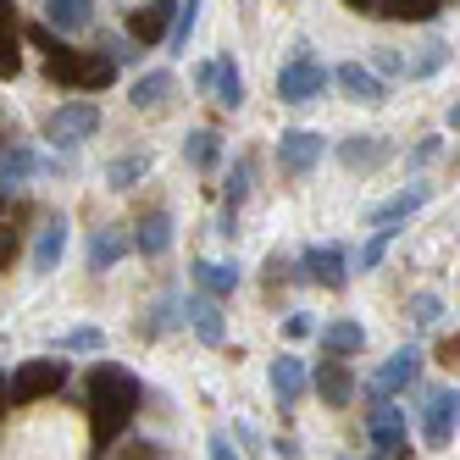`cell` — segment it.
Returning <instances> with one entry per match:
<instances>
[{
	"mask_svg": "<svg viewBox=\"0 0 460 460\" xmlns=\"http://www.w3.org/2000/svg\"><path fill=\"white\" fill-rule=\"evenodd\" d=\"M139 400H145L139 377L128 372V367H117V360H101V367L89 372V427H94V449H111V438L122 433L128 421H134Z\"/></svg>",
	"mask_w": 460,
	"mask_h": 460,
	"instance_id": "cell-1",
	"label": "cell"
},
{
	"mask_svg": "<svg viewBox=\"0 0 460 460\" xmlns=\"http://www.w3.org/2000/svg\"><path fill=\"white\" fill-rule=\"evenodd\" d=\"M327 84H339L333 73L322 67V61L300 45L294 50V61L278 73V101H288V106H305V101H316V94H327Z\"/></svg>",
	"mask_w": 460,
	"mask_h": 460,
	"instance_id": "cell-2",
	"label": "cell"
},
{
	"mask_svg": "<svg viewBox=\"0 0 460 460\" xmlns=\"http://www.w3.org/2000/svg\"><path fill=\"white\" fill-rule=\"evenodd\" d=\"M61 383H67V360H22V367L6 377V405H28V400H45V394H56Z\"/></svg>",
	"mask_w": 460,
	"mask_h": 460,
	"instance_id": "cell-3",
	"label": "cell"
},
{
	"mask_svg": "<svg viewBox=\"0 0 460 460\" xmlns=\"http://www.w3.org/2000/svg\"><path fill=\"white\" fill-rule=\"evenodd\" d=\"M416 416H421V438L433 449H444L460 433V388H421Z\"/></svg>",
	"mask_w": 460,
	"mask_h": 460,
	"instance_id": "cell-4",
	"label": "cell"
},
{
	"mask_svg": "<svg viewBox=\"0 0 460 460\" xmlns=\"http://www.w3.org/2000/svg\"><path fill=\"white\" fill-rule=\"evenodd\" d=\"M416 372H421V349L416 344H400L383 367L367 377V405H377V400H394L400 388H411L416 383Z\"/></svg>",
	"mask_w": 460,
	"mask_h": 460,
	"instance_id": "cell-5",
	"label": "cell"
},
{
	"mask_svg": "<svg viewBox=\"0 0 460 460\" xmlns=\"http://www.w3.org/2000/svg\"><path fill=\"white\" fill-rule=\"evenodd\" d=\"M45 134L61 145V150H73L84 139L101 134V106H89V101H67V106H56L50 122H45Z\"/></svg>",
	"mask_w": 460,
	"mask_h": 460,
	"instance_id": "cell-6",
	"label": "cell"
},
{
	"mask_svg": "<svg viewBox=\"0 0 460 460\" xmlns=\"http://www.w3.org/2000/svg\"><path fill=\"white\" fill-rule=\"evenodd\" d=\"M367 438H372V455H383V460H405V455H411L405 411H400V405H388V400H377L372 416H367Z\"/></svg>",
	"mask_w": 460,
	"mask_h": 460,
	"instance_id": "cell-7",
	"label": "cell"
},
{
	"mask_svg": "<svg viewBox=\"0 0 460 460\" xmlns=\"http://www.w3.org/2000/svg\"><path fill=\"white\" fill-rule=\"evenodd\" d=\"M316 161H322V134H311V128H288V134H278V172L283 178H305Z\"/></svg>",
	"mask_w": 460,
	"mask_h": 460,
	"instance_id": "cell-8",
	"label": "cell"
},
{
	"mask_svg": "<svg viewBox=\"0 0 460 460\" xmlns=\"http://www.w3.org/2000/svg\"><path fill=\"white\" fill-rule=\"evenodd\" d=\"M333 78H339V89H344V101H355V106H383V101H388L383 73L367 67V61H344Z\"/></svg>",
	"mask_w": 460,
	"mask_h": 460,
	"instance_id": "cell-9",
	"label": "cell"
},
{
	"mask_svg": "<svg viewBox=\"0 0 460 460\" xmlns=\"http://www.w3.org/2000/svg\"><path fill=\"white\" fill-rule=\"evenodd\" d=\"M172 22H178V0H150V6H139L134 17H128V40L161 45V40L172 34Z\"/></svg>",
	"mask_w": 460,
	"mask_h": 460,
	"instance_id": "cell-10",
	"label": "cell"
},
{
	"mask_svg": "<svg viewBox=\"0 0 460 460\" xmlns=\"http://www.w3.org/2000/svg\"><path fill=\"white\" fill-rule=\"evenodd\" d=\"M183 322L194 327V339H200V344H222L227 339V322H222V305H217V294H189V300H183Z\"/></svg>",
	"mask_w": 460,
	"mask_h": 460,
	"instance_id": "cell-11",
	"label": "cell"
},
{
	"mask_svg": "<svg viewBox=\"0 0 460 460\" xmlns=\"http://www.w3.org/2000/svg\"><path fill=\"white\" fill-rule=\"evenodd\" d=\"M300 278L305 283H322V288H344V250L339 244H311L305 255H300Z\"/></svg>",
	"mask_w": 460,
	"mask_h": 460,
	"instance_id": "cell-12",
	"label": "cell"
},
{
	"mask_svg": "<svg viewBox=\"0 0 460 460\" xmlns=\"http://www.w3.org/2000/svg\"><path fill=\"white\" fill-rule=\"evenodd\" d=\"M311 388L322 394V405H349L355 400V377L344 367V355H327L322 367H316V377H311Z\"/></svg>",
	"mask_w": 460,
	"mask_h": 460,
	"instance_id": "cell-13",
	"label": "cell"
},
{
	"mask_svg": "<svg viewBox=\"0 0 460 460\" xmlns=\"http://www.w3.org/2000/svg\"><path fill=\"white\" fill-rule=\"evenodd\" d=\"M427 200H433V189H427V183H411V189H400V194H394V200L372 206V211H367V222H372V227H394V222L416 217V211H421Z\"/></svg>",
	"mask_w": 460,
	"mask_h": 460,
	"instance_id": "cell-14",
	"label": "cell"
},
{
	"mask_svg": "<svg viewBox=\"0 0 460 460\" xmlns=\"http://www.w3.org/2000/svg\"><path fill=\"white\" fill-rule=\"evenodd\" d=\"M267 383H272V400L278 405H294V400H300V394H305V360L300 355H278L272 360V372H267Z\"/></svg>",
	"mask_w": 460,
	"mask_h": 460,
	"instance_id": "cell-15",
	"label": "cell"
},
{
	"mask_svg": "<svg viewBox=\"0 0 460 460\" xmlns=\"http://www.w3.org/2000/svg\"><path fill=\"white\" fill-rule=\"evenodd\" d=\"M128 250H139V244L128 239L122 227H94V239H89V272H111Z\"/></svg>",
	"mask_w": 460,
	"mask_h": 460,
	"instance_id": "cell-16",
	"label": "cell"
},
{
	"mask_svg": "<svg viewBox=\"0 0 460 460\" xmlns=\"http://www.w3.org/2000/svg\"><path fill=\"white\" fill-rule=\"evenodd\" d=\"M172 73L167 67H155V73H139L134 78V89H128V101H134V111H161V106H167L172 101Z\"/></svg>",
	"mask_w": 460,
	"mask_h": 460,
	"instance_id": "cell-17",
	"label": "cell"
},
{
	"mask_svg": "<svg viewBox=\"0 0 460 460\" xmlns=\"http://www.w3.org/2000/svg\"><path fill=\"white\" fill-rule=\"evenodd\" d=\"M84 67H89V50H73V45H61L56 56H45V73L56 89H78L84 94Z\"/></svg>",
	"mask_w": 460,
	"mask_h": 460,
	"instance_id": "cell-18",
	"label": "cell"
},
{
	"mask_svg": "<svg viewBox=\"0 0 460 460\" xmlns=\"http://www.w3.org/2000/svg\"><path fill=\"white\" fill-rule=\"evenodd\" d=\"M339 155H344V167H349V172H360V167L372 172V167H383L394 150H388V139H377V134H355V139L339 145Z\"/></svg>",
	"mask_w": 460,
	"mask_h": 460,
	"instance_id": "cell-19",
	"label": "cell"
},
{
	"mask_svg": "<svg viewBox=\"0 0 460 460\" xmlns=\"http://www.w3.org/2000/svg\"><path fill=\"white\" fill-rule=\"evenodd\" d=\"M40 167H45V161L28 150V145H12V139H6V161H0V183H6V200H12V194H17L28 178H34Z\"/></svg>",
	"mask_w": 460,
	"mask_h": 460,
	"instance_id": "cell-20",
	"label": "cell"
},
{
	"mask_svg": "<svg viewBox=\"0 0 460 460\" xmlns=\"http://www.w3.org/2000/svg\"><path fill=\"white\" fill-rule=\"evenodd\" d=\"M45 17L56 34H84L94 22V0H45Z\"/></svg>",
	"mask_w": 460,
	"mask_h": 460,
	"instance_id": "cell-21",
	"label": "cell"
},
{
	"mask_svg": "<svg viewBox=\"0 0 460 460\" xmlns=\"http://www.w3.org/2000/svg\"><path fill=\"white\" fill-rule=\"evenodd\" d=\"M61 250H67V217H50L34 239V272H56Z\"/></svg>",
	"mask_w": 460,
	"mask_h": 460,
	"instance_id": "cell-22",
	"label": "cell"
},
{
	"mask_svg": "<svg viewBox=\"0 0 460 460\" xmlns=\"http://www.w3.org/2000/svg\"><path fill=\"white\" fill-rule=\"evenodd\" d=\"M22 34H17V17H12V0H0V78H17L22 73Z\"/></svg>",
	"mask_w": 460,
	"mask_h": 460,
	"instance_id": "cell-23",
	"label": "cell"
},
{
	"mask_svg": "<svg viewBox=\"0 0 460 460\" xmlns=\"http://www.w3.org/2000/svg\"><path fill=\"white\" fill-rule=\"evenodd\" d=\"M134 244H139V255H167V250H172V217H167V211H150V217L139 222Z\"/></svg>",
	"mask_w": 460,
	"mask_h": 460,
	"instance_id": "cell-24",
	"label": "cell"
},
{
	"mask_svg": "<svg viewBox=\"0 0 460 460\" xmlns=\"http://www.w3.org/2000/svg\"><path fill=\"white\" fill-rule=\"evenodd\" d=\"M367 349V327L360 322H327L322 327V355H355Z\"/></svg>",
	"mask_w": 460,
	"mask_h": 460,
	"instance_id": "cell-25",
	"label": "cell"
},
{
	"mask_svg": "<svg viewBox=\"0 0 460 460\" xmlns=\"http://www.w3.org/2000/svg\"><path fill=\"white\" fill-rule=\"evenodd\" d=\"M183 161H189L194 172H211L217 161H222V139L211 134V128H194V134L183 139Z\"/></svg>",
	"mask_w": 460,
	"mask_h": 460,
	"instance_id": "cell-26",
	"label": "cell"
},
{
	"mask_svg": "<svg viewBox=\"0 0 460 460\" xmlns=\"http://www.w3.org/2000/svg\"><path fill=\"white\" fill-rule=\"evenodd\" d=\"M194 283L222 300V294H234V288H239V267H222V261H194Z\"/></svg>",
	"mask_w": 460,
	"mask_h": 460,
	"instance_id": "cell-27",
	"label": "cell"
},
{
	"mask_svg": "<svg viewBox=\"0 0 460 460\" xmlns=\"http://www.w3.org/2000/svg\"><path fill=\"white\" fill-rule=\"evenodd\" d=\"M217 106L222 111H239L244 106V73L234 61H217Z\"/></svg>",
	"mask_w": 460,
	"mask_h": 460,
	"instance_id": "cell-28",
	"label": "cell"
},
{
	"mask_svg": "<svg viewBox=\"0 0 460 460\" xmlns=\"http://www.w3.org/2000/svg\"><path fill=\"white\" fill-rule=\"evenodd\" d=\"M117 84V56L111 50H89V67H84V94H101Z\"/></svg>",
	"mask_w": 460,
	"mask_h": 460,
	"instance_id": "cell-29",
	"label": "cell"
},
{
	"mask_svg": "<svg viewBox=\"0 0 460 460\" xmlns=\"http://www.w3.org/2000/svg\"><path fill=\"white\" fill-rule=\"evenodd\" d=\"M444 12V0H388L383 6V17H394V22H433Z\"/></svg>",
	"mask_w": 460,
	"mask_h": 460,
	"instance_id": "cell-30",
	"label": "cell"
},
{
	"mask_svg": "<svg viewBox=\"0 0 460 460\" xmlns=\"http://www.w3.org/2000/svg\"><path fill=\"white\" fill-rule=\"evenodd\" d=\"M444 61H449V45H444V40H427V45H421V56H411V61H405V78H433Z\"/></svg>",
	"mask_w": 460,
	"mask_h": 460,
	"instance_id": "cell-31",
	"label": "cell"
},
{
	"mask_svg": "<svg viewBox=\"0 0 460 460\" xmlns=\"http://www.w3.org/2000/svg\"><path fill=\"white\" fill-rule=\"evenodd\" d=\"M145 172H150V155H122V161H111V167H106V183L111 189H134Z\"/></svg>",
	"mask_w": 460,
	"mask_h": 460,
	"instance_id": "cell-32",
	"label": "cell"
},
{
	"mask_svg": "<svg viewBox=\"0 0 460 460\" xmlns=\"http://www.w3.org/2000/svg\"><path fill=\"white\" fill-rule=\"evenodd\" d=\"M194 22H200V0H178V22H172V34H167V45H172V50H189Z\"/></svg>",
	"mask_w": 460,
	"mask_h": 460,
	"instance_id": "cell-33",
	"label": "cell"
},
{
	"mask_svg": "<svg viewBox=\"0 0 460 460\" xmlns=\"http://www.w3.org/2000/svg\"><path fill=\"white\" fill-rule=\"evenodd\" d=\"M394 234H400V227H377V234H372L367 244H360V272H372V267H383V255H388Z\"/></svg>",
	"mask_w": 460,
	"mask_h": 460,
	"instance_id": "cell-34",
	"label": "cell"
},
{
	"mask_svg": "<svg viewBox=\"0 0 460 460\" xmlns=\"http://www.w3.org/2000/svg\"><path fill=\"white\" fill-rule=\"evenodd\" d=\"M222 194H227V206L239 211V200H244V194H250V155H239V161H234V172H227Z\"/></svg>",
	"mask_w": 460,
	"mask_h": 460,
	"instance_id": "cell-35",
	"label": "cell"
},
{
	"mask_svg": "<svg viewBox=\"0 0 460 460\" xmlns=\"http://www.w3.org/2000/svg\"><path fill=\"white\" fill-rule=\"evenodd\" d=\"M172 322H178V316H172V300H155V305H150V316L139 322V333H145V339H161Z\"/></svg>",
	"mask_w": 460,
	"mask_h": 460,
	"instance_id": "cell-36",
	"label": "cell"
},
{
	"mask_svg": "<svg viewBox=\"0 0 460 460\" xmlns=\"http://www.w3.org/2000/svg\"><path fill=\"white\" fill-rule=\"evenodd\" d=\"M101 344H106L101 327H73V333H61V339H56V349H101Z\"/></svg>",
	"mask_w": 460,
	"mask_h": 460,
	"instance_id": "cell-37",
	"label": "cell"
},
{
	"mask_svg": "<svg viewBox=\"0 0 460 460\" xmlns=\"http://www.w3.org/2000/svg\"><path fill=\"white\" fill-rule=\"evenodd\" d=\"M444 316V300H438V294H416V300H411V322L416 327H433Z\"/></svg>",
	"mask_w": 460,
	"mask_h": 460,
	"instance_id": "cell-38",
	"label": "cell"
},
{
	"mask_svg": "<svg viewBox=\"0 0 460 460\" xmlns=\"http://www.w3.org/2000/svg\"><path fill=\"white\" fill-rule=\"evenodd\" d=\"M22 40L34 45V50H45V56H56V50H61V40L50 34V28H40V22H28V28H22Z\"/></svg>",
	"mask_w": 460,
	"mask_h": 460,
	"instance_id": "cell-39",
	"label": "cell"
},
{
	"mask_svg": "<svg viewBox=\"0 0 460 460\" xmlns=\"http://www.w3.org/2000/svg\"><path fill=\"white\" fill-rule=\"evenodd\" d=\"M438 360H444V367H460V333L438 339Z\"/></svg>",
	"mask_w": 460,
	"mask_h": 460,
	"instance_id": "cell-40",
	"label": "cell"
},
{
	"mask_svg": "<svg viewBox=\"0 0 460 460\" xmlns=\"http://www.w3.org/2000/svg\"><path fill=\"white\" fill-rule=\"evenodd\" d=\"M377 73H405V61L394 56V50H377Z\"/></svg>",
	"mask_w": 460,
	"mask_h": 460,
	"instance_id": "cell-41",
	"label": "cell"
},
{
	"mask_svg": "<svg viewBox=\"0 0 460 460\" xmlns=\"http://www.w3.org/2000/svg\"><path fill=\"white\" fill-rule=\"evenodd\" d=\"M194 84H200V89H217V61H206V67H194Z\"/></svg>",
	"mask_w": 460,
	"mask_h": 460,
	"instance_id": "cell-42",
	"label": "cell"
},
{
	"mask_svg": "<svg viewBox=\"0 0 460 460\" xmlns=\"http://www.w3.org/2000/svg\"><path fill=\"white\" fill-rule=\"evenodd\" d=\"M344 6H349V12H360V17H367V12H383L388 0H344Z\"/></svg>",
	"mask_w": 460,
	"mask_h": 460,
	"instance_id": "cell-43",
	"label": "cell"
},
{
	"mask_svg": "<svg viewBox=\"0 0 460 460\" xmlns=\"http://www.w3.org/2000/svg\"><path fill=\"white\" fill-rule=\"evenodd\" d=\"M311 333V316H288V339H305Z\"/></svg>",
	"mask_w": 460,
	"mask_h": 460,
	"instance_id": "cell-44",
	"label": "cell"
},
{
	"mask_svg": "<svg viewBox=\"0 0 460 460\" xmlns=\"http://www.w3.org/2000/svg\"><path fill=\"white\" fill-rule=\"evenodd\" d=\"M433 155H438V139H427V145H416V155H411V161L421 167V161H433Z\"/></svg>",
	"mask_w": 460,
	"mask_h": 460,
	"instance_id": "cell-45",
	"label": "cell"
},
{
	"mask_svg": "<svg viewBox=\"0 0 460 460\" xmlns=\"http://www.w3.org/2000/svg\"><path fill=\"white\" fill-rule=\"evenodd\" d=\"M206 455H217V460H227V455H234V444H227V438H222V433H217V438H211V449H206Z\"/></svg>",
	"mask_w": 460,
	"mask_h": 460,
	"instance_id": "cell-46",
	"label": "cell"
},
{
	"mask_svg": "<svg viewBox=\"0 0 460 460\" xmlns=\"http://www.w3.org/2000/svg\"><path fill=\"white\" fill-rule=\"evenodd\" d=\"M449 128H460V101H455V106H449Z\"/></svg>",
	"mask_w": 460,
	"mask_h": 460,
	"instance_id": "cell-47",
	"label": "cell"
}]
</instances>
